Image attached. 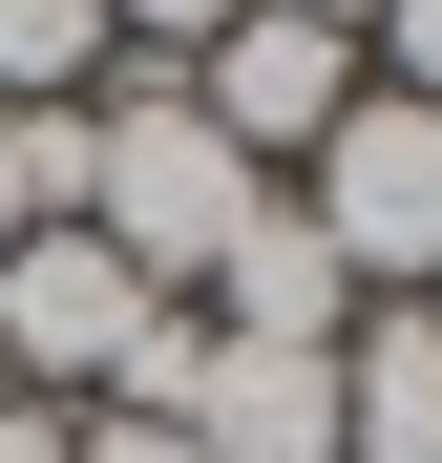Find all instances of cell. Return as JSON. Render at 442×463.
Returning a JSON list of instances; mask_svg holds the SVG:
<instances>
[{"label": "cell", "instance_id": "8", "mask_svg": "<svg viewBox=\"0 0 442 463\" xmlns=\"http://www.w3.org/2000/svg\"><path fill=\"white\" fill-rule=\"evenodd\" d=\"M85 211V106H0V253Z\"/></svg>", "mask_w": 442, "mask_h": 463}, {"label": "cell", "instance_id": "6", "mask_svg": "<svg viewBox=\"0 0 442 463\" xmlns=\"http://www.w3.org/2000/svg\"><path fill=\"white\" fill-rule=\"evenodd\" d=\"M337 463H442V295H380L337 337Z\"/></svg>", "mask_w": 442, "mask_h": 463}, {"label": "cell", "instance_id": "3", "mask_svg": "<svg viewBox=\"0 0 442 463\" xmlns=\"http://www.w3.org/2000/svg\"><path fill=\"white\" fill-rule=\"evenodd\" d=\"M169 85L211 106V147H253V169H274V147H316V127L358 106V22H316V0H253V22H211V43L169 63Z\"/></svg>", "mask_w": 442, "mask_h": 463}, {"label": "cell", "instance_id": "10", "mask_svg": "<svg viewBox=\"0 0 442 463\" xmlns=\"http://www.w3.org/2000/svg\"><path fill=\"white\" fill-rule=\"evenodd\" d=\"M211 22H253V0H106V43H147V63H190Z\"/></svg>", "mask_w": 442, "mask_h": 463}, {"label": "cell", "instance_id": "11", "mask_svg": "<svg viewBox=\"0 0 442 463\" xmlns=\"http://www.w3.org/2000/svg\"><path fill=\"white\" fill-rule=\"evenodd\" d=\"M0 463H85V401H0Z\"/></svg>", "mask_w": 442, "mask_h": 463}, {"label": "cell", "instance_id": "1", "mask_svg": "<svg viewBox=\"0 0 442 463\" xmlns=\"http://www.w3.org/2000/svg\"><path fill=\"white\" fill-rule=\"evenodd\" d=\"M253 190H274L253 147H211V106L169 85V63H127V85L85 106V211H63V232H106L147 295H211V253L253 232Z\"/></svg>", "mask_w": 442, "mask_h": 463}, {"label": "cell", "instance_id": "9", "mask_svg": "<svg viewBox=\"0 0 442 463\" xmlns=\"http://www.w3.org/2000/svg\"><path fill=\"white\" fill-rule=\"evenodd\" d=\"M358 43H380V85H400V106H442V0H380Z\"/></svg>", "mask_w": 442, "mask_h": 463}, {"label": "cell", "instance_id": "12", "mask_svg": "<svg viewBox=\"0 0 442 463\" xmlns=\"http://www.w3.org/2000/svg\"><path fill=\"white\" fill-rule=\"evenodd\" d=\"M85 463H190V421H127V401H85Z\"/></svg>", "mask_w": 442, "mask_h": 463}, {"label": "cell", "instance_id": "2", "mask_svg": "<svg viewBox=\"0 0 442 463\" xmlns=\"http://www.w3.org/2000/svg\"><path fill=\"white\" fill-rule=\"evenodd\" d=\"M295 211H316V253L358 295H442V106L358 85L316 147H295Z\"/></svg>", "mask_w": 442, "mask_h": 463}, {"label": "cell", "instance_id": "4", "mask_svg": "<svg viewBox=\"0 0 442 463\" xmlns=\"http://www.w3.org/2000/svg\"><path fill=\"white\" fill-rule=\"evenodd\" d=\"M169 421H190V463H337V358H274V337H211L190 317Z\"/></svg>", "mask_w": 442, "mask_h": 463}, {"label": "cell", "instance_id": "7", "mask_svg": "<svg viewBox=\"0 0 442 463\" xmlns=\"http://www.w3.org/2000/svg\"><path fill=\"white\" fill-rule=\"evenodd\" d=\"M106 85V0H0V106H85Z\"/></svg>", "mask_w": 442, "mask_h": 463}, {"label": "cell", "instance_id": "14", "mask_svg": "<svg viewBox=\"0 0 442 463\" xmlns=\"http://www.w3.org/2000/svg\"><path fill=\"white\" fill-rule=\"evenodd\" d=\"M0 401H22V379H0Z\"/></svg>", "mask_w": 442, "mask_h": 463}, {"label": "cell", "instance_id": "5", "mask_svg": "<svg viewBox=\"0 0 442 463\" xmlns=\"http://www.w3.org/2000/svg\"><path fill=\"white\" fill-rule=\"evenodd\" d=\"M190 317H211V337H274V358H337V337H358V274L316 253V211H295V190H253V232L211 253Z\"/></svg>", "mask_w": 442, "mask_h": 463}, {"label": "cell", "instance_id": "13", "mask_svg": "<svg viewBox=\"0 0 442 463\" xmlns=\"http://www.w3.org/2000/svg\"><path fill=\"white\" fill-rule=\"evenodd\" d=\"M316 22H380V0H316Z\"/></svg>", "mask_w": 442, "mask_h": 463}]
</instances>
